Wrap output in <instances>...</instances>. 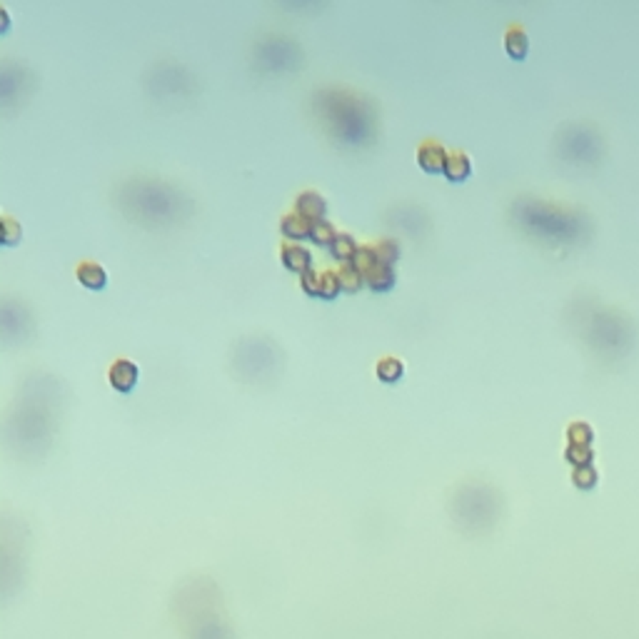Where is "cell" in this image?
<instances>
[{"label": "cell", "mask_w": 639, "mask_h": 639, "mask_svg": "<svg viewBox=\"0 0 639 639\" xmlns=\"http://www.w3.org/2000/svg\"><path fill=\"white\" fill-rule=\"evenodd\" d=\"M108 380L118 392H133L138 380H140V370H138V365H135L133 359L118 357L115 362L110 365Z\"/></svg>", "instance_id": "cell-1"}, {"label": "cell", "mask_w": 639, "mask_h": 639, "mask_svg": "<svg viewBox=\"0 0 639 639\" xmlns=\"http://www.w3.org/2000/svg\"><path fill=\"white\" fill-rule=\"evenodd\" d=\"M280 257H282V262H285V268L293 270V273L302 275V273H307V270H312L310 250L300 243H285L280 248Z\"/></svg>", "instance_id": "cell-3"}, {"label": "cell", "mask_w": 639, "mask_h": 639, "mask_svg": "<svg viewBox=\"0 0 639 639\" xmlns=\"http://www.w3.org/2000/svg\"><path fill=\"white\" fill-rule=\"evenodd\" d=\"M375 250H378V257L380 262H385V265H395L397 260H400V245H397V240L392 238H382L375 243Z\"/></svg>", "instance_id": "cell-14"}, {"label": "cell", "mask_w": 639, "mask_h": 639, "mask_svg": "<svg viewBox=\"0 0 639 639\" xmlns=\"http://www.w3.org/2000/svg\"><path fill=\"white\" fill-rule=\"evenodd\" d=\"M505 48H507V53H510L512 58H517V60H522L524 55H527V50H530V40H527V33H524L519 25H512L510 31H507Z\"/></svg>", "instance_id": "cell-9"}, {"label": "cell", "mask_w": 639, "mask_h": 639, "mask_svg": "<svg viewBox=\"0 0 639 639\" xmlns=\"http://www.w3.org/2000/svg\"><path fill=\"white\" fill-rule=\"evenodd\" d=\"M375 370H378V378L382 380V382H397V380L405 375V362H402L400 357H382L375 365Z\"/></svg>", "instance_id": "cell-11"}, {"label": "cell", "mask_w": 639, "mask_h": 639, "mask_svg": "<svg viewBox=\"0 0 639 639\" xmlns=\"http://www.w3.org/2000/svg\"><path fill=\"white\" fill-rule=\"evenodd\" d=\"M357 273H362V277H365L367 273H370L375 265H380V257H378V250H375V245H359L357 255L353 257V262H350Z\"/></svg>", "instance_id": "cell-12"}, {"label": "cell", "mask_w": 639, "mask_h": 639, "mask_svg": "<svg viewBox=\"0 0 639 639\" xmlns=\"http://www.w3.org/2000/svg\"><path fill=\"white\" fill-rule=\"evenodd\" d=\"M444 175L450 177V180H455V183H460V180H464V177H469V172H472V160H469L467 152H450L447 155V163H444Z\"/></svg>", "instance_id": "cell-6"}, {"label": "cell", "mask_w": 639, "mask_h": 639, "mask_svg": "<svg viewBox=\"0 0 639 639\" xmlns=\"http://www.w3.org/2000/svg\"><path fill=\"white\" fill-rule=\"evenodd\" d=\"M23 238V230H20V225L15 223L13 218H3V243L6 245H15L18 240Z\"/></svg>", "instance_id": "cell-17"}, {"label": "cell", "mask_w": 639, "mask_h": 639, "mask_svg": "<svg viewBox=\"0 0 639 639\" xmlns=\"http://www.w3.org/2000/svg\"><path fill=\"white\" fill-rule=\"evenodd\" d=\"M75 275H78L80 285L90 287V290H103V287L108 285V273H105V268L100 262H92V260L80 262Z\"/></svg>", "instance_id": "cell-5"}, {"label": "cell", "mask_w": 639, "mask_h": 639, "mask_svg": "<svg viewBox=\"0 0 639 639\" xmlns=\"http://www.w3.org/2000/svg\"><path fill=\"white\" fill-rule=\"evenodd\" d=\"M365 282L372 290H378V293H387V290L395 287V270H392L390 265L380 262V265H375V268L365 275Z\"/></svg>", "instance_id": "cell-8"}, {"label": "cell", "mask_w": 639, "mask_h": 639, "mask_svg": "<svg viewBox=\"0 0 639 639\" xmlns=\"http://www.w3.org/2000/svg\"><path fill=\"white\" fill-rule=\"evenodd\" d=\"M280 227H282V232H285L287 238L302 240V238H310L312 220H307L305 215H300V213H287L285 218H282Z\"/></svg>", "instance_id": "cell-7"}, {"label": "cell", "mask_w": 639, "mask_h": 639, "mask_svg": "<svg viewBox=\"0 0 639 639\" xmlns=\"http://www.w3.org/2000/svg\"><path fill=\"white\" fill-rule=\"evenodd\" d=\"M340 290H342L340 275H337L335 270H323V273H320V298L332 300Z\"/></svg>", "instance_id": "cell-13"}, {"label": "cell", "mask_w": 639, "mask_h": 639, "mask_svg": "<svg viewBox=\"0 0 639 639\" xmlns=\"http://www.w3.org/2000/svg\"><path fill=\"white\" fill-rule=\"evenodd\" d=\"M300 282H302V290L307 295H320V273H317V270L302 273L300 275Z\"/></svg>", "instance_id": "cell-18"}, {"label": "cell", "mask_w": 639, "mask_h": 639, "mask_svg": "<svg viewBox=\"0 0 639 639\" xmlns=\"http://www.w3.org/2000/svg\"><path fill=\"white\" fill-rule=\"evenodd\" d=\"M335 235H337V230L330 225L327 220H315V223H312V232H310L312 243H317V245H332Z\"/></svg>", "instance_id": "cell-16"}, {"label": "cell", "mask_w": 639, "mask_h": 639, "mask_svg": "<svg viewBox=\"0 0 639 639\" xmlns=\"http://www.w3.org/2000/svg\"><path fill=\"white\" fill-rule=\"evenodd\" d=\"M447 155H450V152L444 150V147L439 145V143H435V140H425L420 147H417V163H420L427 172L444 170Z\"/></svg>", "instance_id": "cell-4"}, {"label": "cell", "mask_w": 639, "mask_h": 639, "mask_svg": "<svg viewBox=\"0 0 639 639\" xmlns=\"http://www.w3.org/2000/svg\"><path fill=\"white\" fill-rule=\"evenodd\" d=\"M330 248H332V255H335L337 260H342L345 265H350V262H353V257L357 255L359 245L355 243V238L350 235V232H337Z\"/></svg>", "instance_id": "cell-10"}, {"label": "cell", "mask_w": 639, "mask_h": 639, "mask_svg": "<svg viewBox=\"0 0 639 639\" xmlns=\"http://www.w3.org/2000/svg\"><path fill=\"white\" fill-rule=\"evenodd\" d=\"M337 275H340V285H342L345 293H357L359 287H362V282H365L362 273H357L353 265H342Z\"/></svg>", "instance_id": "cell-15"}, {"label": "cell", "mask_w": 639, "mask_h": 639, "mask_svg": "<svg viewBox=\"0 0 639 639\" xmlns=\"http://www.w3.org/2000/svg\"><path fill=\"white\" fill-rule=\"evenodd\" d=\"M295 213L305 215L307 220H325V213H327V202L325 197L317 193V190H302L298 197H295Z\"/></svg>", "instance_id": "cell-2"}]
</instances>
